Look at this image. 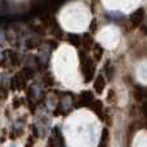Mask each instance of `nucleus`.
I'll use <instances>...</instances> for the list:
<instances>
[{
	"instance_id": "1",
	"label": "nucleus",
	"mask_w": 147,
	"mask_h": 147,
	"mask_svg": "<svg viewBox=\"0 0 147 147\" xmlns=\"http://www.w3.org/2000/svg\"><path fill=\"white\" fill-rule=\"evenodd\" d=\"M142 18H143V10L138 9L137 12H134L130 16V23H132V26H138L142 22Z\"/></svg>"
},
{
	"instance_id": "2",
	"label": "nucleus",
	"mask_w": 147,
	"mask_h": 147,
	"mask_svg": "<svg viewBox=\"0 0 147 147\" xmlns=\"http://www.w3.org/2000/svg\"><path fill=\"white\" fill-rule=\"evenodd\" d=\"M105 86H106V80H105V78L103 76H98V78L96 79V81H94V89H96V92L102 93Z\"/></svg>"
},
{
	"instance_id": "3",
	"label": "nucleus",
	"mask_w": 147,
	"mask_h": 147,
	"mask_svg": "<svg viewBox=\"0 0 147 147\" xmlns=\"http://www.w3.org/2000/svg\"><path fill=\"white\" fill-rule=\"evenodd\" d=\"M93 51H94V57H96V59H101L102 54H103V49H102L99 45H96Z\"/></svg>"
},
{
	"instance_id": "4",
	"label": "nucleus",
	"mask_w": 147,
	"mask_h": 147,
	"mask_svg": "<svg viewBox=\"0 0 147 147\" xmlns=\"http://www.w3.org/2000/svg\"><path fill=\"white\" fill-rule=\"evenodd\" d=\"M115 98H116V96H115L114 89H110V92H109V101L114 102V101H115Z\"/></svg>"
}]
</instances>
